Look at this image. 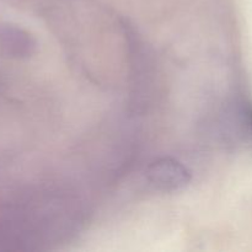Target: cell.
I'll return each mask as SVG.
<instances>
[{"instance_id": "cell-1", "label": "cell", "mask_w": 252, "mask_h": 252, "mask_svg": "<svg viewBox=\"0 0 252 252\" xmlns=\"http://www.w3.org/2000/svg\"><path fill=\"white\" fill-rule=\"evenodd\" d=\"M147 177L154 186L164 191H174L189 181V172L182 164L172 159H161L150 165Z\"/></svg>"}]
</instances>
